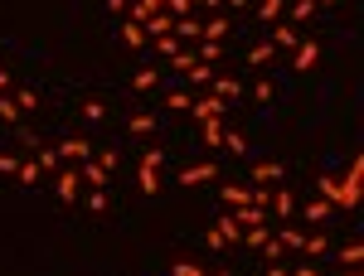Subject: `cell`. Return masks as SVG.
I'll use <instances>...</instances> for the list:
<instances>
[{
  "label": "cell",
  "instance_id": "49",
  "mask_svg": "<svg viewBox=\"0 0 364 276\" xmlns=\"http://www.w3.org/2000/svg\"><path fill=\"white\" fill-rule=\"evenodd\" d=\"M268 276H291V271H287V262H268Z\"/></svg>",
  "mask_w": 364,
  "mask_h": 276
},
{
  "label": "cell",
  "instance_id": "47",
  "mask_svg": "<svg viewBox=\"0 0 364 276\" xmlns=\"http://www.w3.org/2000/svg\"><path fill=\"white\" fill-rule=\"evenodd\" d=\"M204 243H209V252H224V247H229V243H224V238H219L214 228H209V233H204Z\"/></svg>",
  "mask_w": 364,
  "mask_h": 276
},
{
  "label": "cell",
  "instance_id": "56",
  "mask_svg": "<svg viewBox=\"0 0 364 276\" xmlns=\"http://www.w3.org/2000/svg\"><path fill=\"white\" fill-rule=\"evenodd\" d=\"M316 5H335V0H316Z\"/></svg>",
  "mask_w": 364,
  "mask_h": 276
},
{
  "label": "cell",
  "instance_id": "41",
  "mask_svg": "<svg viewBox=\"0 0 364 276\" xmlns=\"http://www.w3.org/2000/svg\"><path fill=\"white\" fill-rule=\"evenodd\" d=\"M257 252H263V257H268V262H282V257H287V252H282V243H277V238H268V243H263V247H257Z\"/></svg>",
  "mask_w": 364,
  "mask_h": 276
},
{
  "label": "cell",
  "instance_id": "1",
  "mask_svg": "<svg viewBox=\"0 0 364 276\" xmlns=\"http://www.w3.org/2000/svg\"><path fill=\"white\" fill-rule=\"evenodd\" d=\"M316 189H321V199H330V208H340V213H350V208L359 204V184H350V180L321 175V180H316Z\"/></svg>",
  "mask_w": 364,
  "mask_h": 276
},
{
  "label": "cell",
  "instance_id": "28",
  "mask_svg": "<svg viewBox=\"0 0 364 276\" xmlns=\"http://www.w3.org/2000/svg\"><path fill=\"white\" fill-rule=\"evenodd\" d=\"M257 20H263V25H277V20H282V0H257Z\"/></svg>",
  "mask_w": 364,
  "mask_h": 276
},
{
  "label": "cell",
  "instance_id": "37",
  "mask_svg": "<svg viewBox=\"0 0 364 276\" xmlns=\"http://www.w3.org/2000/svg\"><path fill=\"white\" fill-rule=\"evenodd\" d=\"M166 102H170V112H190V102H194V97H190L185 87H170V97H166Z\"/></svg>",
  "mask_w": 364,
  "mask_h": 276
},
{
  "label": "cell",
  "instance_id": "12",
  "mask_svg": "<svg viewBox=\"0 0 364 276\" xmlns=\"http://www.w3.org/2000/svg\"><path fill=\"white\" fill-rule=\"evenodd\" d=\"M248 180L252 184H277L282 180V165L277 160H263V165H252V170H248Z\"/></svg>",
  "mask_w": 364,
  "mask_h": 276
},
{
  "label": "cell",
  "instance_id": "50",
  "mask_svg": "<svg viewBox=\"0 0 364 276\" xmlns=\"http://www.w3.org/2000/svg\"><path fill=\"white\" fill-rule=\"evenodd\" d=\"M141 5H146V10L155 15V10H161V5H166V0H141Z\"/></svg>",
  "mask_w": 364,
  "mask_h": 276
},
{
  "label": "cell",
  "instance_id": "53",
  "mask_svg": "<svg viewBox=\"0 0 364 276\" xmlns=\"http://www.w3.org/2000/svg\"><path fill=\"white\" fill-rule=\"evenodd\" d=\"M107 10H127V0H107Z\"/></svg>",
  "mask_w": 364,
  "mask_h": 276
},
{
  "label": "cell",
  "instance_id": "48",
  "mask_svg": "<svg viewBox=\"0 0 364 276\" xmlns=\"http://www.w3.org/2000/svg\"><path fill=\"white\" fill-rule=\"evenodd\" d=\"M291 276H321V271H316V262H301V266H296Z\"/></svg>",
  "mask_w": 364,
  "mask_h": 276
},
{
  "label": "cell",
  "instance_id": "44",
  "mask_svg": "<svg viewBox=\"0 0 364 276\" xmlns=\"http://www.w3.org/2000/svg\"><path fill=\"white\" fill-rule=\"evenodd\" d=\"M170 276H204V271H199L194 262H175V266H170Z\"/></svg>",
  "mask_w": 364,
  "mask_h": 276
},
{
  "label": "cell",
  "instance_id": "29",
  "mask_svg": "<svg viewBox=\"0 0 364 276\" xmlns=\"http://www.w3.org/2000/svg\"><path fill=\"white\" fill-rule=\"evenodd\" d=\"M185 78H190L194 87H209V83H214V64H194V68H190Z\"/></svg>",
  "mask_w": 364,
  "mask_h": 276
},
{
  "label": "cell",
  "instance_id": "51",
  "mask_svg": "<svg viewBox=\"0 0 364 276\" xmlns=\"http://www.w3.org/2000/svg\"><path fill=\"white\" fill-rule=\"evenodd\" d=\"M10 92V78H5V68H0V97H5Z\"/></svg>",
  "mask_w": 364,
  "mask_h": 276
},
{
  "label": "cell",
  "instance_id": "57",
  "mask_svg": "<svg viewBox=\"0 0 364 276\" xmlns=\"http://www.w3.org/2000/svg\"><path fill=\"white\" fill-rule=\"evenodd\" d=\"M214 276H233V271H214Z\"/></svg>",
  "mask_w": 364,
  "mask_h": 276
},
{
  "label": "cell",
  "instance_id": "3",
  "mask_svg": "<svg viewBox=\"0 0 364 276\" xmlns=\"http://www.w3.org/2000/svg\"><path fill=\"white\" fill-rule=\"evenodd\" d=\"M224 112H229V102H224L219 92H204V97L190 102V117H194V122H209V117H224Z\"/></svg>",
  "mask_w": 364,
  "mask_h": 276
},
{
  "label": "cell",
  "instance_id": "19",
  "mask_svg": "<svg viewBox=\"0 0 364 276\" xmlns=\"http://www.w3.org/2000/svg\"><path fill=\"white\" fill-rule=\"evenodd\" d=\"M224 204H229V208H248V204H252V189H248V184H224Z\"/></svg>",
  "mask_w": 364,
  "mask_h": 276
},
{
  "label": "cell",
  "instance_id": "25",
  "mask_svg": "<svg viewBox=\"0 0 364 276\" xmlns=\"http://www.w3.org/2000/svg\"><path fill=\"white\" fill-rule=\"evenodd\" d=\"M335 262H340V266H359V262H364V243H345V247L335 252Z\"/></svg>",
  "mask_w": 364,
  "mask_h": 276
},
{
  "label": "cell",
  "instance_id": "18",
  "mask_svg": "<svg viewBox=\"0 0 364 276\" xmlns=\"http://www.w3.org/2000/svg\"><path fill=\"white\" fill-rule=\"evenodd\" d=\"M34 160H39V170H44V175H59V170H64V155H59V146H44Z\"/></svg>",
  "mask_w": 364,
  "mask_h": 276
},
{
  "label": "cell",
  "instance_id": "11",
  "mask_svg": "<svg viewBox=\"0 0 364 276\" xmlns=\"http://www.w3.org/2000/svg\"><path fill=\"white\" fill-rule=\"evenodd\" d=\"M229 15H209V20H199V39H219L224 44V34H229Z\"/></svg>",
  "mask_w": 364,
  "mask_h": 276
},
{
  "label": "cell",
  "instance_id": "35",
  "mask_svg": "<svg viewBox=\"0 0 364 276\" xmlns=\"http://www.w3.org/2000/svg\"><path fill=\"white\" fill-rule=\"evenodd\" d=\"M151 131H155V117L151 112H136L131 117V136H151Z\"/></svg>",
  "mask_w": 364,
  "mask_h": 276
},
{
  "label": "cell",
  "instance_id": "17",
  "mask_svg": "<svg viewBox=\"0 0 364 276\" xmlns=\"http://www.w3.org/2000/svg\"><path fill=\"white\" fill-rule=\"evenodd\" d=\"M272 59H277V49H272L268 39H263V44H252V49H248V68H268Z\"/></svg>",
  "mask_w": 364,
  "mask_h": 276
},
{
  "label": "cell",
  "instance_id": "36",
  "mask_svg": "<svg viewBox=\"0 0 364 276\" xmlns=\"http://www.w3.org/2000/svg\"><path fill=\"white\" fill-rule=\"evenodd\" d=\"M224 150H233V155H248V136H243V131H224Z\"/></svg>",
  "mask_w": 364,
  "mask_h": 276
},
{
  "label": "cell",
  "instance_id": "46",
  "mask_svg": "<svg viewBox=\"0 0 364 276\" xmlns=\"http://www.w3.org/2000/svg\"><path fill=\"white\" fill-rule=\"evenodd\" d=\"M252 102H272V83H257L252 87Z\"/></svg>",
  "mask_w": 364,
  "mask_h": 276
},
{
  "label": "cell",
  "instance_id": "58",
  "mask_svg": "<svg viewBox=\"0 0 364 276\" xmlns=\"http://www.w3.org/2000/svg\"><path fill=\"white\" fill-rule=\"evenodd\" d=\"M194 5H199V0H194Z\"/></svg>",
  "mask_w": 364,
  "mask_h": 276
},
{
  "label": "cell",
  "instance_id": "43",
  "mask_svg": "<svg viewBox=\"0 0 364 276\" xmlns=\"http://www.w3.org/2000/svg\"><path fill=\"white\" fill-rule=\"evenodd\" d=\"M88 208H92V213H107V194L92 189V194H88Z\"/></svg>",
  "mask_w": 364,
  "mask_h": 276
},
{
  "label": "cell",
  "instance_id": "20",
  "mask_svg": "<svg viewBox=\"0 0 364 276\" xmlns=\"http://www.w3.org/2000/svg\"><path fill=\"white\" fill-rule=\"evenodd\" d=\"M268 213H277V218H291V213H296V194H291V189H282V194H272V204H268Z\"/></svg>",
  "mask_w": 364,
  "mask_h": 276
},
{
  "label": "cell",
  "instance_id": "54",
  "mask_svg": "<svg viewBox=\"0 0 364 276\" xmlns=\"http://www.w3.org/2000/svg\"><path fill=\"white\" fill-rule=\"evenodd\" d=\"M224 5H233V10H243V5H248V0H224Z\"/></svg>",
  "mask_w": 364,
  "mask_h": 276
},
{
  "label": "cell",
  "instance_id": "2",
  "mask_svg": "<svg viewBox=\"0 0 364 276\" xmlns=\"http://www.w3.org/2000/svg\"><path fill=\"white\" fill-rule=\"evenodd\" d=\"M282 59H287L296 73H311V68H316V59H321V44H316V39H301L291 53H282Z\"/></svg>",
  "mask_w": 364,
  "mask_h": 276
},
{
  "label": "cell",
  "instance_id": "15",
  "mask_svg": "<svg viewBox=\"0 0 364 276\" xmlns=\"http://www.w3.org/2000/svg\"><path fill=\"white\" fill-rule=\"evenodd\" d=\"M78 175H83L92 189H107V180H112V170H102L97 160H83V170H78Z\"/></svg>",
  "mask_w": 364,
  "mask_h": 276
},
{
  "label": "cell",
  "instance_id": "34",
  "mask_svg": "<svg viewBox=\"0 0 364 276\" xmlns=\"http://www.w3.org/2000/svg\"><path fill=\"white\" fill-rule=\"evenodd\" d=\"M209 87H214L224 102H233V97H238V83H233V78H219V73H214V83H209Z\"/></svg>",
  "mask_w": 364,
  "mask_h": 276
},
{
  "label": "cell",
  "instance_id": "8",
  "mask_svg": "<svg viewBox=\"0 0 364 276\" xmlns=\"http://www.w3.org/2000/svg\"><path fill=\"white\" fill-rule=\"evenodd\" d=\"M224 117H209V122H199V141H204V150H219L224 146Z\"/></svg>",
  "mask_w": 364,
  "mask_h": 276
},
{
  "label": "cell",
  "instance_id": "24",
  "mask_svg": "<svg viewBox=\"0 0 364 276\" xmlns=\"http://www.w3.org/2000/svg\"><path fill=\"white\" fill-rule=\"evenodd\" d=\"M122 44H127V49H146L151 39H146V29H141V25H131V20H127V25H122Z\"/></svg>",
  "mask_w": 364,
  "mask_h": 276
},
{
  "label": "cell",
  "instance_id": "55",
  "mask_svg": "<svg viewBox=\"0 0 364 276\" xmlns=\"http://www.w3.org/2000/svg\"><path fill=\"white\" fill-rule=\"evenodd\" d=\"M340 276H359V266H345V271H340Z\"/></svg>",
  "mask_w": 364,
  "mask_h": 276
},
{
  "label": "cell",
  "instance_id": "38",
  "mask_svg": "<svg viewBox=\"0 0 364 276\" xmlns=\"http://www.w3.org/2000/svg\"><path fill=\"white\" fill-rule=\"evenodd\" d=\"M340 180H350V184H364V160H359V155L345 165V175H340Z\"/></svg>",
  "mask_w": 364,
  "mask_h": 276
},
{
  "label": "cell",
  "instance_id": "32",
  "mask_svg": "<svg viewBox=\"0 0 364 276\" xmlns=\"http://www.w3.org/2000/svg\"><path fill=\"white\" fill-rule=\"evenodd\" d=\"M155 83H161V73H155V68H141V73L131 78V87H136V92H151Z\"/></svg>",
  "mask_w": 364,
  "mask_h": 276
},
{
  "label": "cell",
  "instance_id": "14",
  "mask_svg": "<svg viewBox=\"0 0 364 276\" xmlns=\"http://www.w3.org/2000/svg\"><path fill=\"white\" fill-rule=\"evenodd\" d=\"M141 29H146V39H161V34H175V20H170L166 10H155V15H151Z\"/></svg>",
  "mask_w": 364,
  "mask_h": 276
},
{
  "label": "cell",
  "instance_id": "6",
  "mask_svg": "<svg viewBox=\"0 0 364 276\" xmlns=\"http://www.w3.org/2000/svg\"><path fill=\"white\" fill-rule=\"evenodd\" d=\"M268 44H272L277 53H291V49L301 44V34H296V25H287V20H277V25H272V39H268Z\"/></svg>",
  "mask_w": 364,
  "mask_h": 276
},
{
  "label": "cell",
  "instance_id": "5",
  "mask_svg": "<svg viewBox=\"0 0 364 276\" xmlns=\"http://www.w3.org/2000/svg\"><path fill=\"white\" fill-rule=\"evenodd\" d=\"M54 189H59V199H64V204H73V199L83 194V175H78V170H68V165H64V170L54 175Z\"/></svg>",
  "mask_w": 364,
  "mask_h": 276
},
{
  "label": "cell",
  "instance_id": "45",
  "mask_svg": "<svg viewBox=\"0 0 364 276\" xmlns=\"http://www.w3.org/2000/svg\"><path fill=\"white\" fill-rule=\"evenodd\" d=\"M15 170H20V160L5 150V155H0V175H15Z\"/></svg>",
  "mask_w": 364,
  "mask_h": 276
},
{
  "label": "cell",
  "instance_id": "21",
  "mask_svg": "<svg viewBox=\"0 0 364 276\" xmlns=\"http://www.w3.org/2000/svg\"><path fill=\"white\" fill-rule=\"evenodd\" d=\"M301 257H311V262H316V257H330V243H326L321 233H306V243H301Z\"/></svg>",
  "mask_w": 364,
  "mask_h": 276
},
{
  "label": "cell",
  "instance_id": "52",
  "mask_svg": "<svg viewBox=\"0 0 364 276\" xmlns=\"http://www.w3.org/2000/svg\"><path fill=\"white\" fill-rule=\"evenodd\" d=\"M199 5H209V15H214V10H219V5H224V0H199Z\"/></svg>",
  "mask_w": 364,
  "mask_h": 276
},
{
  "label": "cell",
  "instance_id": "39",
  "mask_svg": "<svg viewBox=\"0 0 364 276\" xmlns=\"http://www.w3.org/2000/svg\"><path fill=\"white\" fill-rule=\"evenodd\" d=\"M83 117H88V122H102V117H107V107H102L97 97H88V102H83Z\"/></svg>",
  "mask_w": 364,
  "mask_h": 276
},
{
  "label": "cell",
  "instance_id": "23",
  "mask_svg": "<svg viewBox=\"0 0 364 276\" xmlns=\"http://www.w3.org/2000/svg\"><path fill=\"white\" fill-rule=\"evenodd\" d=\"M316 0H296V5H291V25H311V20H316Z\"/></svg>",
  "mask_w": 364,
  "mask_h": 276
},
{
  "label": "cell",
  "instance_id": "27",
  "mask_svg": "<svg viewBox=\"0 0 364 276\" xmlns=\"http://www.w3.org/2000/svg\"><path fill=\"white\" fill-rule=\"evenodd\" d=\"M224 59V44L219 39H199V64H219Z\"/></svg>",
  "mask_w": 364,
  "mask_h": 276
},
{
  "label": "cell",
  "instance_id": "22",
  "mask_svg": "<svg viewBox=\"0 0 364 276\" xmlns=\"http://www.w3.org/2000/svg\"><path fill=\"white\" fill-rule=\"evenodd\" d=\"M272 238V228L268 223H252V228H243V243H248V252H257V247H263Z\"/></svg>",
  "mask_w": 364,
  "mask_h": 276
},
{
  "label": "cell",
  "instance_id": "10",
  "mask_svg": "<svg viewBox=\"0 0 364 276\" xmlns=\"http://www.w3.org/2000/svg\"><path fill=\"white\" fill-rule=\"evenodd\" d=\"M301 218H306V223H311V228H321V223H326V218H335V208H330V199H311V204L301 208Z\"/></svg>",
  "mask_w": 364,
  "mask_h": 276
},
{
  "label": "cell",
  "instance_id": "9",
  "mask_svg": "<svg viewBox=\"0 0 364 276\" xmlns=\"http://www.w3.org/2000/svg\"><path fill=\"white\" fill-rule=\"evenodd\" d=\"M214 233L224 238V243H243V223H238V213L229 208L224 218H214Z\"/></svg>",
  "mask_w": 364,
  "mask_h": 276
},
{
  "label": "cell",
  "instance_id": "30",
  "mask_svg": "<svg viewBox=\"0 0 364 276\" xmlns=\"http://www.w3.org/2000/svg\"><path fill=\"white\" fill-rule=\"evenodd\" d=\"M151 49L166 53V59H175V53H180V39H175V34H161V39H151Z\"/></svg>",
  "mask_w": 364,
  "mask_h": 276
},
{
  "label": "cell",
  "instance_id": "13",
  "mask_svg": "<svg viewBox=\"0 0 364 276\" xmlns=\"http://www.w3.org/2000/svg\"><path fill=\"white\" fill-rule=\"evenodd\" d=\"M277 243H282V252H301V243H306V228H296V223H282V233H272Z\"/></svg>",
  "mask_w": 364,
  "mask_h": 276
},
{
  "label": "cell",
  "instance_id": "42",
  "mask_svg": "<svg viewBox=\"0 0 364 276\" xmlns=\"http://www.w3.org/2000/svg\"><path fill=\"white\" fill-rule=\"evenodd\" d=\"M15 102H20V112H34V107H39V97H34L29 87H20V92H15Z\"/></svg>",
  "mask_w": 364,
  "mask_h": 276
},
{
  "label": "cell",
  "instance_id": "40",
  "mask_svg": "<svg viewBox=\"0 0 364 276\" xmlns=\"http://www.w3.org/2000/svg\"><path fill=\"white\" fill-rule=\"evenodd\" d=\"M194 64H199V59H194V53H185V49L175 53V59H170V68H175V73H190Z\"/></svg>",
  "mask_w": 364,
  "mask_h": 276
},
{
  "label": "cell",
  "instance_id": "33",
  "mask_svg": "<svg viewBox=\"0 0 364 276\" xmlns=\"http://www.w3.org/2000/svg\"><path fill=\"white\" fill-rule=\"evenodd\" d=\"M175 39L185 44V39H199V20L190 15V20H175Z\"/></svg>",
  "mask_w": 364,
  "mask_h": 276
},
{
  "label": "cell",
  "instance_id": "4",
  "mask_svg": "<svg viewBox=\"0 0 364 276\" xmlns=\"http://www.w3.org/2000/svg\"><path fill=\"white\" fill-rule=\"evenodd\" d=\"M209 180H219V165H214V160H199V165H190V170H180V175H175V184H185V189L209 184Z\"/></svg>",
  "mask_w": 364,
  "mask_h": 276
},
{
  "label": "cell",
  "instance_id": "7",
  "mask_svg": "<svg viewBox=\"0 0 364 276\" xmlns=\"http://www.w3.org/2000/svg\"><path fill=\"white\" fill-rule=\"evenodd\" d=\"M59 155H64V160H73V165H83V160H92V141L68 136V141H59Z\"/></svg>",
  "mask_w": 364,
  "mask_h": 276
},
{
  "label": "cell",
  "instance_id": "31",
  "mask_svg": "<svg viewBox=\"0 0 364 276\" xmlns=\"http://www.w3.org/2000/svg\"><path fill=\"white\" fill-rule=\"evenodd\" d=\"M20 117H25V112H20V102L5 92V97H0V122H20Z\"/></svg>",
  "mask_w": 364,
  "mask_h": 276
},
{
  "label": "cell",
  "instance_id": "16",
  "mask_svg": "<svg viewBox=\"0 0 364 276\" xmlns=\"http://www.w3.org/2000/svg\"><path fill=\"white\" fill-rule=\"evenodd\" d=\"M136 189L141 194H161V170H155V165H141L136 170Z\"/></svg>",
  "mask_w": 364,
  "mask_h": 276
},
{
  "label": "cell",
  "instance_id": "26",
  "mask_svg": "<svg viewBox=\"0 0 364 276\" xmlns=\"http://www.w3.org/2000/svg\"><path fill=\"white\" fill-rule=\"evenodd\" d=\"M15 180H20V184H39V180H44V170H39V160H20V170H15Z\"/></svg>",
  "mask_w": 364,
  "mask_h": 276
}]
</instances>
